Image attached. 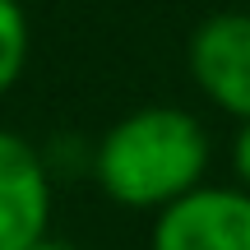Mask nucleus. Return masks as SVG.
<instances>
[{
  "label": "nucleus",
  "mask_w": 250,
  "mask_h": 250,
  "mask_svg": "<svg viewBox=\"0 0 250 250\" xmlns=\"http://www.w3.org/2000/svg\"><path fill=\"white\" fill-rule=\"evenodd\" d=\"M232 176H236V190L250 195V121L236 125V139H232Z\"/></svg>",
  "instance_id": "obj_6"
},
{
  "label": "nucleus",
  "mask_w": 250,
  "mask_h": 250,
  "mask_svg": "<svg viewBox=\"0 0 250 250\" xmlns=\"http://www.w3.org/2000/svg\"><path fill=\"white\" fill-rule=\"evenodd\" d=\"M208 130L181 107H139L93 148V176L121 208L153 213L195 195L208 176Z\"/></svg>",
  "instance_id": "obj_1"
},
{
  "label": "nucleus",
  "mask_w": 250,
  "mask_h": 250,
  "mask_svg": "<svg viewBox=\"0 0 250 250\" xmlns=\"http://www.w3.org/2000/svg\"><path fill=\"white\" fill-rule=\"evenodd\" d=\"M28 51H33V28L19 0H0V98L23 79Z\"/></svg>",
  "instance_id": "obj_5"
},
{
  "label": "nucleus",
  "mask_w": 250,
  "mask_h": 250,
  "mask_svg": "<svg viewBox=\"0 0 250 250\" xmlns=\"http://www.w3.org/2000/svg\"><path fill=\"white\" fill-rule=\"evenodd\" d=\"M33 250H74V246H65V241H51V236H46V241H37Z\"/></svg>",
  "instance_id": "obj_7"
},
{
  "label": "nucleus",
  "mask_w": 250,
  "mask_h": 250,
  "mask_svg": "<svg viewBox=\"0 0 250 250\" xmlns=\"http://www.w3.org/2000/svg\"><path fill=\"white\" fill-rule=\"evenodd\" d=\"M51 232V171L33 139L0 130V250H33Z\"/></svg>",
  "instance_id": "obj_4"
},
{
  "label": "nucleus",
  "mask_w": 250,
  "mask_h": 250,
  "mask_svg": "<svg viewBox=\"0 0 250 250\" xmlns=\"http://www.w3.org/2000/svg\"><path fill=\"white\" fill-rule=\"evenodd\" d=\"M148 250H250V195L204 181L153 218Z\"/></svg>",
  "instance_id": "obj_3"
},
{
  "label": "nucleus",
  "mask_w": 250,
  "mask_h": 250,
  "mask_svg": "<svg viewBox=\"0 0 250 250\" xmlns=\"http://www.w3.org/2000/svg\"><path fill=\"white\" fill-rule=\"evenodd\" d=\"M190 79L218 111L250 121V9H223L195 28Z\"/></svg>",
  "instance_id": "obj_2"
}]
</instances>
